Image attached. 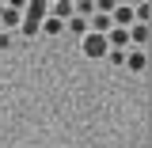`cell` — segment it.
<instances>
[{
    "instance_id": "6",
    "label": "cell",
    "mask_w": 152,
    "mask_h": 148,
    "mask_svg": "<svg viewBox=\"0 0 152 148\" xmlns=\"http://www.w3.org/2000/svg\"><path fill=\"white\" fill-rule=\"evenodd\" d=\"M38 34L57 38V34H65V23H61V19H53V15H46V19H42V27H38Z\"/></svg>"
},
{
    "instance_id": "9",
    "label": "cell",
    "mask_w": 152,
    "mask_h": 148,
    "mask_svg": "<svg viewBox=\"0 0 152 148\" xmlns=\"http://www.w3.org/2000/svg\"><path fill=\"white\" fill-rule=\"evenodd\" d=\"M107 57H110L114 65H126V50H107Z\"/></svg>"
},
{
    "instance_id": "4",
    "label": "cell",
    "mask_w": 152,
    "mask_h": 148,
    "mask_svg": "<svg viewBox=\"0 0 152 148\" xmlns=\"http://www.w3.org/2000/svg\"><path fill=\"white\" fill-rule=\"evenodd\" d=\"M126 69L145 72V69H148V53H145V50H129V53H126Z\"/></svg>"
},
{
    "instance_id": "7",
    "label": "cell",
    "mask_w": 152,
    "mask_h": 148,
    "mask_svg": "<svg viewBox=\"0 0 152 148\" xmlns=\"http://www.w3.org/2000/svg\"><path fill=\"white\" fill-rule=\"evenodd\" d=\"M50 15H53V19H61V23H65V19L72 15V0H53V8H50Z\"/></svg>"
},
{
    "instance_id": "3",
    "label": "cell",
    "mask_w": 152,
    "mask_h": 148,
    "mask_svg": "<svg viewBox=\"0 0 152 148\" xmlns=\"http://www.w3.org/2000/svg\"><path fill=\"white\" fill-rule=\"evenodd\" d=\"M129 46L148 53V23H133V27H129Z\"/></svg>"
},
{
    "instance_id": "8",
    "label": "cell",
    "mask_w": 152,
    "mask_h": 148,
    "mask_svg": "<svg viewBox=\"0 0 152 148\" xmlns=\"http://www.w3.org/2000/svg\"><path fill=\"white\" fill-rule=\"evenodd\" d=\"M19 19H23V12H15V8H4V12H0V27H19Z\"/></svg>"
},
{
    "instance_id": "5",
    "label": "cell",
    "mask_w": 152,
    "mask_h": 148,
    "mask_svg": "<svg viewBox=\"0 0 152 148\" xmlns=\"http://www.w3.org/2000/svg\"><path fill=\"white\" fill-rule=\"evenodd\" d=\"M65 31H69V34H76V38H84L91 27H88V19H84V15H69V19H65Z\"/></svg>"
},
{
    "instance_id": "1",
    "label": "cell",
    "mask_w": 152,
    "mask_h": 148,
    "mask_svg": "<svg viewBox=\"0 0 152 148\" xmlns=\"http://www.w3.org/2000/svg\"><path fill=\"white\" fill-rule=\"evenodd\" d=\"M46 15H50V0H27V8H23V19H19V27H23V38H34Z\"/></svg>"
},
{
    "instance_id": "10",
    "label": "cell",
    "mask_w": 152,
    "mask_h": 148,
    "mask_svg": "<svg viewBox=\"0 0 152 148\" xmlns=\"http://www.w3.org/2000/svg\"><path fill=\"white\" fill-rule=\"evenodd\" d=\"M12 42H15V34H8V31H0V50H12Z\"/></svg>"
},
{
    "instance_id": "2",
    "label": "cell",
    "mask_w": 152,
    "mask_h": 148,
    "mask_svg": "<svg viewBox=\"0 0 152 148\" xmlns=\"http://www.w3.org/2000/svg\"><path fill=\"white\" fill-rule=\"evenodd\" d=\"M80 50H84V57H88V61H103L110 46H107V34H95V31H88V34L80 38Z\"/></svg>"
},
{
    "instance_id": "11",
    "label": "cell",
    "mask_w": 152,
    "mask_h": 148,
    "mask_svg": "<svg viewBox=\"0 0 152 148\" xmlns=\"http://www.w3.org/2000/svg\"><path fill=\"white\" fill-rule=\"evenodd\" d=\"M4 8H15V12H23V8H27V0H4Z\"/></svg>"
}]
</instances>
